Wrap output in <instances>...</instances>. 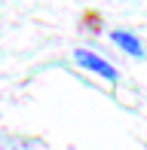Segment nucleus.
Returning <instances> with one entry per match:
<instances>
[{"instance_id":"obj_1","label":"nucleus","mask_w":147,"mask_h":150,"mask_svg":"<svg viewBox=\"0 0 147 150\" xmlns=\"http://www.w3.org/2000/svg\"><path fill=\"white\" fill-rule=\"evenodd\" d=\"M77 61L86 67V71H92V74H98V77H104L107 83H117V71H113V64H110V61H104V58H98L95 52L77 49Z\"/></svg>"},{"instance_id":"obj_2","label":"nucleus","mask_w":147,"mask_h":150,"mask_svg":"<svg viewBox=\"0 0 147 150\" xmlns=\"http://www.w3.org/2000/svg\"><path fill=\"white\" fill-rule=\"evenodd\" d=\"M110 40L119 46V49H126L132 58H144V49H141V43H138V40L132 37V34H126V31H113V34H110Z\"/></svg>"}]
</instances>
